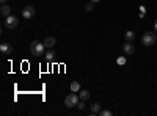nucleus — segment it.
Returning a JSON list of instances; mask_svg holds the SVG:
<instances>
[{
  "mask_svg": "<svg viewBox=\"0 0 157 116\" xmlns=\"http://www.w3.org/2000/svg\"><path fill=\"white\" fill-rule=\"evenodd\" d=\"M30 52H32V55H35V57H39V55H44L46 54V46H44V43H41V41H33V43H30Z\"/></svg>",
  "mask_w": 157,
  "mask_h": 116,
  "instance_id": "1",
  "label": "nucleus"
},
{
  "mask_svg": "<svg viewBox=\"0 0 157 116\" xmlns=\"http://www.w3.org/2000/svg\"><path fill=\"white\" fill-rule=\"evenodd\" d=\"M155 41H157V33L155 32H146L145 35L141 36V43H143V46H146V47L154 46Z\"/></svg>",
  "mask_w": 157,
  "mask_h": 116,
  "instance_id": "2",
  "label": "nucleus"
},
{
  "mask_svg": "<svg viewBox=\"0 0 157 116\" xmlns=\"http://www.w3.org/2000/svg\"><path fill=\"white\" fill-rule=\"evenodd\" d=\"M78 100H80L78 94H75V93H72V91H71V94H69V96H66V99H64V105H66V107H77Z\"/></svg>",
  "mask_w": 157,
  "mask_h": 116,
  "instance_id": "3",
  "label": "nucleus"
},
{
  "mask_svg": "<svg viewBox=\"0 0 157 116\" xmlns=\"http://www.w3.org/2000/svg\"><path fill=\"white\" fill-rule=\"evenodd\" d=\"M5 27L6 28H16L17 27V24H19V19L16 17V16H13V14H10V16H5Z\"/></svg>",
  "mask_w": 157,
  "mask_h": 116,
  "instance_id": "4",
  "label": "nucleus"
},
{
  "mask_svg": "<svg viewBox=\"0 0 157 116\" xmlns=\"http://www.w3.org/2000/svg\"><path fill=\"white\" fill-rule=\"evenodd\" d=\"M35 6H32V5H27V6H24L22 8V17L24 19H32V17H35Z\"/></svg>",
  "mask_w": 157,
  "mask_h": 116,
  "instance_id": "5",
  "label": "nucleus"
},
{
  "mask_svg": "<svg viewBox=\"0 0 157 116\" xmlns=\"http://www.w3.org/2000/svg\"><path fill=\"white\" fill-rule=\"evenodd\" d=\"M123 52H124L126 55H134V54H135V47H134V44H132V43H129V41H126V43L123 44Z\"/></svg>",
  "mask_w": 157,
  "mask_h": 116,
  "instance_id": "6",
  "label": "nucleus"
},
{
  "mask_svg": "<svg viewBox=\"0 0 157 116\" xmlns=\"http://www.w3.org/2000/svg\"><path fill=\"white\" fill-rule=\"evenodd\" d=\"M0 54L2 55H11L13 54V46L8 43H2L0 44Z\"/></svg>",
  "mask_w": 157,
  "mask_h": 116,
  "instance_id": "7",
  "label": "nucleus"
},
{
  "mask_svg": "<svg viewBox=\"0 0 157 116\" xmlns=\"http://www.w3.org/2000/svg\"><path fill=\"white\" fill-rule=\"evenodd\" d=\"M43 43H44V46H46L47 49H52V47L57 44V39H55L54 36H46V39H44Z\"/></svg>",
  "mask_w": 157,
  "mask_h": 116,
  "instance_id": "8",
  "label": "nucleus"
},
{
  "mask_svg": "<svg viewBox=\"0 0 157 116\" xmlns=\"http://www.w3.org/2000/svg\"><path fill=\"white\" fill-rule=\"evenodd\" d=\"M55 57H57V54L54 52V50H47V54H44V60H46L47 63L54 61V60H55Z\"/></svg>",
  "mask_w": 157,
  "mask_h": 116,
  "instance_id": "9",
  "label": "nucleus"
},
{
  "mask_svg": "<svg viewBox=\"0 0 157 116\" xmlns=\"http://www.w3.org/2000/svg\"><path fill=\"white\" fill-rule=\"evenodd\" d=\"M0 13H2V16H10V14H11V6H10V5H2V8H0Z\"/></svg>",
  "mask_w": 157,
  "mask_h": 116,
  "instance_id": "10",
  "label": "nucleus"
},
{
  "mask_svg": "<svg viewBox=\"0 0 157 116\" xmlns=\"http://www.w3.org/2000/svg\"><path fill=\"white\" fill-rule=\"evenodd\" d=\"M90 110H91V113H93V114H99L101 113V105L98 104V102H94V104H91Z\"/></svg>",
  "mask_w": 157,
  "mask_h": 116,
  "instance_id": "11",
  "label": "nucleus"
},
{
  "mask_svg": "<svg viewBox=\"0 0 157 116\" xmlns=\"http://www.w3.org/2000/svg\"><path fill=\"white\" fill-rule=\"evenodd\" d=\"M124 36H126V41H129V43H134V41H135V33H134V32H130V30L126 32Z\"/></svg>",
  "mask_w": 157,
  "mask_h": 116,
  "instance_id": "12",
  "label": "nucleus"
},
{
  "mask_svg": "<svg viewBox=\"0 0 157 116\" xmlns=\"http://www.w3.org/2000/svg\"><path fill=\"white\" fill-rule=\"evenodd\" d=\"M78 97H80L82 100H88L90 99V91L88 89H82V91L78 93Z\"/></svg>",
  "mask_w": 157,
  "mask_h": 116,
  "instance_id": "13",
  "label": "nucleus"
},
{
  "mask_svg": "<svg viewBox=\"0 0 157 116\" xmlns=\"http://www.w3.org/2000/svg\"><path fill=\"white\" fill-rule=\"evenodd\" d=\"M69 88H71V91H72V93H78V91H80V83L74 80V82L71 83V86H69Z\"/></svg>",
  "mask_w": 157,
  "mask_h": 116,
  "instance_id": "14",
  "label": "nucleus"
},
{
  "mask_svg": "<svg viewBox=\"0 0 157 116\" xmlns=\"http://www.w3.org/2000/svg\"><path fill=\"white\" fill-rule=\"evenodd\" d=\"M116 63L120 64V66H124V64L127 63V60H126V57H118L116 58Z\"/></svg>",
  "mask_w": 157,
  "mask_h": 116,
  "instance_id": "15",
  "label": "nucleus"
},
{
  "mask_svg": "<svg viewBox=\"0 0 157 116\" xmlns=\"http://www.w3.org/2000/svg\"><path fill=\"white\" fill-rule=\"evenodd\" d=\"M85 9H86L88 13H91V11L94 9V3H93V2H90V3H86V5H85Z\"/></svg>",
  "mask_w": 157,
  "mask_h": 116,
  "instance_id": "16",
  "label": "nucleus"
},
{
  "mask_svg": "<svg viewBox=\"0 0 157 116\" xmlns=\"http://www.w3.org/2000/svg\"><path fill=\"white\" fill-rule=\"evenodd\" d=\"M99 116H112V111L110 110H101Z\"/></svg>",
  "mask_w": 157,
  "mask_h": 116,
  "instance_id": "17",
  "label": "nucleus"
},
{
  "mask_svg": "<svg viewBox=\"0 0 157 116\" xmlns=\"http://www.w3.org/2000/svg\"><path fill=\"white\" fill-rule=\"evenodd\" d=\"M77 108H78V110H83V108H85V100H82V99L78 100V104H77Z\"/></svg>",
  "mask_w": 157,
  "mask_h": 116,
  "instance_id": "18",
  "label": "nucleus"
},
{
  "mask_svg": "<svg viewBox=\"0 0 157 116\" xmlns=\"http://www.w3.org/2000/svg\"><path fill=\"white\" fill-rule=\"evenodd\" d=\"M154 30H155V33H157V21L154 22Z\"/></svg>",
  "mask_w": 157,
  "mask_h": 116,
  "instance_id": "19",
  "label": "nucleus"
},
{
  "mask_svg": "<svg viewBox=\"0 0 157 116\" xmlns=\"http://www.w3.org/2000/svg\"><path fill=\"white\" fill-rule=\"evenodd\" d=\"M90 2H93V3H99L101 0H90Z\"/></svg>",
  "mask_w": 157,
  "mask_h": 116,
  "instance_id": "20",
  "label": "nucleus"
},
{
  "mask_svg": "<svg viewBox=\"0 0 157 116\" xmlns=\"http://www.w3.org/2000/svg\"><path fill=\"white\" fill-rule=\"evenodd\" d=\"M0 2H2V3H6V2H8V0H0Z\"/></svg>",
  "mask_w": 157,
  "mask_h": 116,
  "instance_id": "21",
  "label": "nucleus"
}]
</instances>
